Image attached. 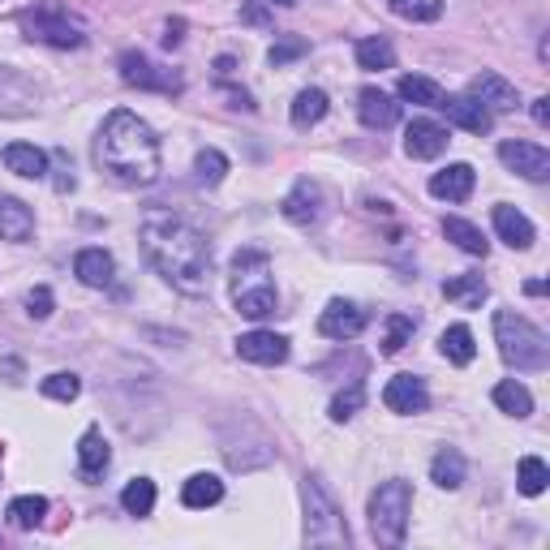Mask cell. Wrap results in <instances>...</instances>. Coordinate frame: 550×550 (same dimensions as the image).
<instances>
[{"instance_id":"cell-34","label":"cell","mask_w":550,"mask_h":550,"mask_svg":"<svg viewBox=\"0 0 550 550\" xmlns=\"http://www.w3.org/2000/svg\"><path fill=\"white\" fill-rule=\"evenodd\" d=\"M5 516H9L13 529H35V525H43V516H48V499H43V495H22V499L9 503Z\"/></svg>"},{"instance_id":"cell-21","label":"cell","mask_w":550,"mask_h":550,"mask_svg":"<svg viewBox=\"0 0 550 550\" xmlns=\"http://www.w3.org/2000/svg\"><path fill=\"white\" fill-rule=\"evenodd\" d=\"M112 271H117V263H112V254L99 250V245H91V250H82L74 258V275L86 288H108L112 284Z\"/></svg>"},{"instance_id":"cell-29","label":"cell","mask_w":550,"mask_h":550,"mask_svg":"<svg viewBox=\"0 0 550 550\" xmlns=\"http://www.w3.org/2000/svg\"><path fill=\"white\" fill-rule=\"evenodd\" d=\"M439 349L443 357L452 361V366H469V361L477 357V344H473V331L465 323H456V327H447L443 336H439Z\"/></svg>"},{"instance_id":"cell-49","label":"cell","mask_w":550,"mask_h":550,"mask_svg":"<svg viewBox=\"0 0 550 550\" xmlns=\"http://www.w3.org/2000/svg\"><path fill=\"white\" fill-rule=\"evenodd\" d=\"M271 5H284V9H293V5H297V0H271Z\"/></svg>"},{"instance_id":"cell-9","label":"cell","mask_w":550,"mask_h":550,"mask_svg":"<svg viewBox=\"0 0 550 550\" xmlns=\"http://www.w3.org/2000/svg\"><path fill=\"white\" fill-rule=\"evenodd\" d=\"M499 159H503V168H512L516 177H525V181L550 177V151L538 147V142H503Z\"/></svg>"},{"instance_id":"cell-43","label":"cell","mask_w":550,"mask_h":550,"mask_svg":"<svg viewBox=\"0 0 550 550\" xmlns=\"http://www.w3.org/2000/svg\"><path fill=\"white\" fill-rule=\"evenodd\" d=\"M26 310H31V318H48L52 314V288H31V297H26Z\"/></svg>"},{"instance_id":"cell-28","label":"cell","mask_w":550,"mask_h":550,"mask_svg":"<svg viewBox=\"0 0 550 550\" xmlns=\"http://www.w3.org/2000/svg\"><path fill=\"white\" fill-rule=\"evenodd\" d=\"M443 237L456 241L460 250L473 254V258H486V250H490V241L482 237V228L469 224V220H460V215H447V220H443Z\"/></svg>"},{"instance_id":"cell-46","label":"cell","mask_w":550,"mask_h":550,"mask_svg":"<svg viewBox=\"0 0 550 550\" xmlns=\"http://www.w3.org/2000/svg\"><path fill=\"white\" fill-rule=\"evenodd\" d=\"M0 374H9V383H22V361H5Z\"/></svg>"},{"instance_id":"cell-7","label":"cell","mask_w":550,"mask_h":550,"mask_svg":"<svg viewBox=\"0 0 550 550\" xmlns=\"http://www.w3.org/2000/svg\"><path fill=\"white\" fill-rule=\"evenodd\" d=\"M301 503H306V542L310 546H344L349 542V529L340 525L336 503L323 495V486L306 477L301 482Z\"/></svg>"},{"instance_id":"cell-23","label":"cell","mask_w":550,"mask_h":550,"mask_svg":"<svg viewBox=\"0 0 550 550\" xmlns=\"http://www.w3.org/2000/svg\"><path fill=\"white\" fill-rule=\"evenodd\" d=\"M108 460H112V452H108V439H104V434H99V430L91 426V430H86L82 439H78V469H82L86 482H95V477L108 469Z\"/></svg>"},{"instance_id":"cell-41","label":"cell","mask_w":550,"mask_h":550,"mask_svg":"<svg viewBox=\"0 0 550 550\" xmlns=\"http://www.w3.org/2000/svg\"><path fill=\"white\" fill-rule=\"evenodd\" d=\"M39 387H43V396H48V400H61V404H69V400H78V392H82V379H78V374L56 370V374H48V379H43Z\"/></svg>"},{"instance_id":"cell-1","label":"cell","mask_w":550,"mask_h":550,"mask_svg":"<svg viewBox=\"0 0 550 550\" xmlns=\"http://www.w3.org/2000/svg\"><path fill=\"white\" fill-rule=\"evenodd\" d=\"M142 254L151 258V267L164 275L172 288L181 293H207V280H211V245L207 237L198 233L190 220L181 215H147L142 220Z\"/></svg>"},{"instance_id":"cell-33","label":"cell","mask_w":550,"mask_h":550,"mask_svg":"<svg viewBox=\"0 0 550 550\" xmlns=\"http://www.w3.org/2000/svg\"><path fill=\"white\" fill-rule=\"evenodd\" d=\"M413 331H417V318L413 314H387L383 318V340H379V349L392 357V353H400L404 344L413 340Z\"/></svg>"},{"instance_id":"cell-17","label":"cell","mask_w":550,"mask_h":550,"mask_svg":"<svg viewBox=\"0 0 550 550\" xmlns=\"http://www.w3.org/2000/svg\"><path fill=\"white\" fill-rule=\"evenodd\" d=\"M357 117L366 129H392L400 121V104L379 86H366V91L357 95Z\"/></svg>"},{"instance_id":"cell-37","label":"cell","mask_w":550,"mask_h":550,"mask_svg":"<svg viewBox=\"0 0 550 550\" xmlns=\"http://www.w3.org/2000/svg\"><path fill=\"white\" fill-rule=\"evenodd\" d=\"M546 482H550V469H546V460H538V456H525L520 460V469H516V486H520V495H542L546 490Z\"/></svg>"},{"instance_id":"cell-11","label":"cell","mask_w":550,"mask_h":550,"mask_svg":"<svg viewBox=\"0 0 550 550\" xmlns=\"http://www.w3.org/2000/svg\"><path fill=\"white\" fill-rule=\"evenodd\" d=\"M121 78L129 86H142V91H164V95H177L181 91V78L159 74V65H151L142 52H125L121 56Z\"/></svg>"},{"instance_id":"cell-35","label":"cell","mask_w":550,"mask_h":550,"mask_svg":"<svg viewBox=\"0 0 550 550\" xmlns=\"http://www.w3.org/2000/svg\"><path fill=\"white\" fill-rule=\"evenodd\" d=\"M357 65L361 69H392L396 65V48L383 35H370L357 43Z\"/></svg>"},{"instance_id":"cell-44","label":"cell","mask_w":550,"mask_h":550,"mask_svg":"<svg viewBox=\"0 0 550 550\" xmlns=\"http://www.w3.org/2000/svg\"><path fill=\"white\" fill-rule=\"evenodd\" d=\"M241 22L245 26H271V13H267V5H258V0H250V5H241Z\"/></svg>"},{"instance_id":"cell-42","label":"cell","mask_w":550,"mask_h":550,"mask_svg":"<svg viewBox=\"0 0 550 550\" xmlns=\"http://www.w3.org/2000/svg\"><path fill=\"white\" fill-rule=\"evenodd\" d=\"M297 56H306V39H284V43H275V48L267 52V61L280 69V65H288V61H297Z\"/></svg>"},{"instance_id":"cell-8","label":"cell","mask_w":550,"mask_h":550,"mask_svg":"<svg viewBox=\"0 0 550 550\" xmlns=\"http://www.w3.org/2000/svg\"><path fill=\"white\" fill-rule=\"evenodd\" d=\"M366 323H370V318H366V310H361L357 301L336 297V301H331V306L323 310V318H318V331H323L327 340H340V344H344V340H357L361 331H366Z\"/></svg>"},{"instance_id":"cell-45","label":"cell","mask_w":550,"mask_h":550,"mask_svg":"<svg viewBox=\"0 0 550 550\" xmlns=\"http://www.w3.org/2000/svg\"><path fill=\"white\" fill-rule=\"evenodd\" d=\"M533 121H538V125H550V99H546V95L533 99Z\"/></svg>"},{"instance_id":"cell-38","label":"cell","mask_w":550,"mask_h":550,"mask_svg":"<svg viewBox=\"0 0 550 550\" xmlns=\"http://www.w3.org/2000/svg\"><path fill=\"white\" fill-rule=\"evenodd\" d=\"M387 9H392L396 18H409V22L443 18V0H387Z\"/></svg>"},{"instance_id":"cell-14","label":"cell","mask_w":550,"mask_h":550,"mask_svg":"<svg viewBox=\"0 0 550 550\" xmlns=\"http://www.w3.org/2000/svg\"><path fill=\"white\" fill-rule=\"evenodd\" d=\"M383 404L392 413H426L430 409V392L417 374H396L392 383L383 387Z\"/></svg>"},{"instance_id":"cell-47","label":"cell","mask_w":550,"mask_h":550,"mask_svg":"<svg viewBox=\"0 0 550 550\" xmlns=\"http://www.w3.org/2000/svg\"><path fill=\"white\" fill-rule=\"evenodd\" d=\"M181 26H185V22H168V35H164L168 48H172V43H181Z\"/></svg>"},{"instance_id":"cell-30","label":"cell","mask_w":550,"mask_h":550,"mask_svg":"<svg viewBox=\"0 0 550 550\" xmlns=\"http://www.w3.org/2000/svg\"><path fill=\"white\" fill-rule=\"evenodd\" d=\"M396 91H400L404 104H422V108H439V99H443V86L434 78H422V74H404Z\"/></svg>"},{"instance_id":"cell-5","label":"cell","mask_w":550,"mask_h":550,"mask_svg":"<svg viewBox=\"0 0 550 550\" xmlns=\"http://www.w3.org/2000/svg\"><path fill=\"white\" fill-rule=\"evenodd\" d=\"M409 512H413V486L404 477L379 482L370 495V533L379 546H400L409 533Z\"/></svg>"},{"instance_id":"cell-36","label":"cell","mask_w":550,"mask_h":550,"mask_svg":"<svg viewBox=\"0 0 550 550\" xmlns=\"http://www.w3.org/2000/svg\"><path fill=\"white\" fill-rule=\"evenodd\" d=\"M121 508L129 516H151V508H155V482L151 477H134V482L121 490Z\"/></svg>"},{"instance_id":"cell-25","label":"cell","mask_w":550,"mask_h":550,"mask_svg":"<svg viewBox=\"0 0 550 550\" xmlns=\"http://www.w3.org/2000/svg\"><path fill=\"white\" fill-rule=\"evenodd\" d=\"M465 473H469V465H465V456H460L456 447H439V452H434V460H430V482L434 486L460 490L465 486Z\"/></svg>"},{"instance_id":"cell-26","label":"cell","mask_w":550,"mask_h":550,"mask_svg":"<svg viewBox=\"0 0 550 550\" xmlns=\"http://www.w3.org/2000/svg\"><path fill=\"white\" fill-rule=\"evenodd\" d=\"M443 297L452 301V306H460V310H477L490 297V284L482 280V275H456V280L443 284Z\"/></svg>"},{"instance_id":"cell-6","label":"cell","mask_w":550,"mask_h":550,"mask_svg":"<svg viewBox=\"0 0 550 550\" xmlns=\"http://www.w3.org/2000/svg\"><path fill=\"white\" fill-rule=\"evenodd\" d=\"M22 31H26V39L48 43V48H82V43H86L82 22L69 18V9L56 5V0H43V5L26 9L22 13Z\"/></svg>"},{"instance_id":"cell-2","label":"cell","mask_w":550,"mask_h":550,"mask_svg":"<svg viewBox=\"0 0 550 550\" xmlns=\"http://www.w3.org/2000/svg\"><path fill=\"white\" fill-rule=\"evenodd\" d=\"M95 159H99V168H104L112 181L129 185V190H138V185H155L159 168H164L155 129L142 121L138 112H129V108L108 112V121H104V129H99V138H95Z\"/></svg>"},{"instance_id":"cell-31","label":"cell","mask_w":550,"mask_h":550,"mask_svg":"<svg viewBox=\"0 0 550 550\" xmlns=\"http://www.w3.org/2000/svg\"><path fill=\"white\" fill-rule=\"evenodd\" d=\"M323 117H327V91L306 86V91L293 99V125H297V129H314Z\"/></svg>"},{"instance_id":"cell-40","label":"cell","mask_w":550,"mask_h":550,"mask_svg":"<svg viewBox=\"0 0 550 550\" xmlns=\"http://www.w3.org/2000/svg\"><path fill=\"white\" fill-rule=\"evenodd\" d=\"M361 404H366V387L349 383L344 392H336V400H331V422H349V417L361 413Z\"/></svg>"},{"instance_id":"cell-39","label":"cell","mask_w":550,"mask_h":550,"mask_svg":"<svg viewBox=\"0 0 550 550\" xmlns=\"http://www.w3.org/2000/svg\"><path fill=\"white\" fill-rule=\"evenodd\" d=\"M194 172H198V181H202V185H220V181H224V172H228V155H224V151H215V147L198 151Z\"/></svg>"},{"instance_id":"cell-15","label":"cell","mask_w":550,"mask_h":550,"mask_svg":"<svg viewBox=\"0 0 550 550\" xmlns=\"http://www.w3.org/2000/svg\"><path fill=\"white\" fill-rule=\"evenodd\" d=\"M280 211H284V220H293V224H314L318 215H323V190H318L310 177H301L293 190L284 194Z\"/></svg>"},{"instance_id":"cell-12","label":"cell","mask_w":550,"mask_h":550,"mask_svg":"<svg viewBox=\"0 0 550 550\" xmlns=\"http://www.w3.org/2000/svg\"><path fill=\"white\" fill-rule=\"evenodd\" d=\"M237 357L254 361V366H280V361H288V340L275 331H245V336H237Z\"/></svg>"},{"instance_id":"cell-19","label":"cell","mask_w":550,"mask_h":550,"mask_svg":"<svg viewBox=\"0 0 550 550\" xmlns=\"http://www.w3.org/2000/svg\"><path fill=\"white\" fill-rule=\"evenodd\" d=\"M31 104H35V86L18 69L0 65V112L5 117H22V112H31Z\"/></svg>"},{"instance_id":"cell-24","label":"cell","mask_w":550,"mask_h":550,"mask_svg":"<svg viewBox=\"0 0 550 550\" xmlns=\"http://www.w3.org/2000/svg\"><path fill=\"white\" fill-rule=\"evenodd\" d=\"M495 233H499V241H508L512 250H529L533 237H538L529 215H520L516 207H495Z\"/></svg>"},{"instance_id":"cell-16","label":"cell","mask_w":550,"mask_h":550,"mask_svg":"<svg viewBox=\"0 0 550 550\" xmlns=\"http://www.w3.org/2000/svg\"><path fill=\"white\" fill-rule=\"evenodd\" d=\"M404 151L413 159H439L447 151V129L430 117H417L409 129H404Z\"/></svg>"},{"instance_id":"cell-22","label":"cell","mask_w":550,"mask_h":550,"mask_svg":"<svg viewBox=\"0 0 550 550\" xmlns=\"http://www.w3.org/2000/svg\"><path fill=\"white\" fill-rule=\"evenodd\" d=\"M5 168L18 172V177H26V181H43V177H48V155H43L39 147H31V142H9V147H5Z\"/></svg>"},{"instance_id":"cell-4","label":"cell","mask_w":550,"mask_h":550,"mask_svg":"<svg viewBox=\"0 0 550 550\" xmlns=\"http://www.w3.org/2000/svg\"><path fill=\"white\" fill-rule=\"evenodd\" d=\"M495 340H499V353L508 366L516 370H546V357H550V344H546V331L533 327L525 314L516 310H499L495 314Z\"/></svg>"},{"instance_id":"cell-10","label":"cell","mask_w":550,"mask_h":550,"mask_svg":"<svg viewBox=\"0 0 550 550\" xmlns=\"http://www.w3.org/2000/svg\"><path fill=\"white\" fill-rule=\"evenodd\" d=\"M469 95H473L486 112H512V108H520L516 86L503 78V74H495V69H482V74L469 82Z\"/></svg>"},{"instance_id":"cell-32","label":"cell","mask_w":550,"mask_h":550,"mask_svg":"<svg viewBox=\"0 0 550 550\" xmlns=\"http://www.w3.org/2000/svg\"><path fill=\"white\" fill-rule=\"evenodd\" d=\"M490 400L499 404L508 417H529L533 413V396H529V387L525 383H516V379H503L495 392H490Z\"/></svg>"},{"instance_id":"cell-3","label":"cell","mask_w":550,"mask_h":550,"mask_svg":"<svg viewBox=\"0 0 550 550\" xmlns=\"http://www.w3.org/2000/svg\"><path fill=\"white\" fill-rule=\"evenodd\" d=\"M233 306L245 318H271L275 306H280V293H275L271 280V258L263 250H237L233 258Z\"/></svg>"},{"instance_id":"cell-48","label":"cell","mask_w":550,"mask_h":550,"mask_svg":"<svg viewBox=\"0 0 550 550\" xmlns=\"http://www.w3.org/2000/svg\"><path fill=\"white\" fill-rule=\"evenodd\" d=\"M525 293H529V297H542V293H546V284H542V280H529V284H525Z\"/></svg>"},{"instance_id":"cell-27","label":"cell","mask_w":550,"mask_h":550,"mask_svg":"<svg viewBox=\"0 0 550 550\" xmlns=\"http://www.w3.org/2000/svg\"><path fill=\"white\" fill-rule=\"evenodd\" d=\"M220 499H224V482L215 473H194L190 482L181 486V503H185V508H194V512L198 508H215Z\"/></svg>"},{"instance_id":"cell-13","label":"cell","mask_w":550,"mask_h":550,"mask_svg":"<svg viewBox=\"0 0 550 550\" xmlns=\"http://www.w3.org/2000/svg\"><path fill=\"white\" fill-rule=\"evenodd\" d=\"M439 108L447 112V121L460 125L465 134H477V138H482V134H490V129H495V117H490V112L477 104L473 95H443Z\"/></svg>"},{"instance_id":"cell-18","label":"cell","mask_w":550,"mask_h":550,"mask_svg":"<svg viewBox=\"0 0 550 550\" xmlns=\"http://www.w3.org/2000/svg\"><path fill=\"white\" fill-rule=\"evenodd\" d=\"M477 185V172L469 164H447L443 172H434L430 177V194L443 198V202H465Z\"/></svg>"},{"instance_id":"cell-20","label":"cell","mask_w":550,"mask_h":550,"mask_svg":"<svg viewBox=\"0 0 550 550\" xmlns=\"http://www.w3.org/2000/svg\"><path fill=\"white\" fill-rule=\"evenodd\" d=\"M35 233V215L22 198L0 194V241H26Z\"/></svg>"}]
</instances>
